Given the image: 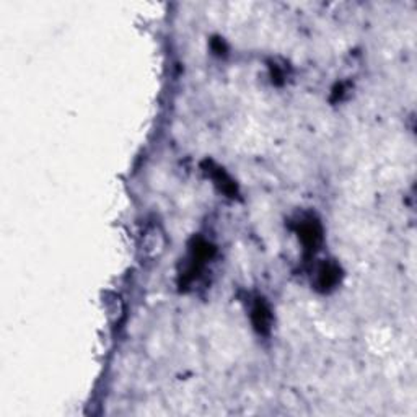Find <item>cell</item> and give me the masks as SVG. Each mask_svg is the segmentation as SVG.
Masks as SVG:
<instances>
[{
	"mask_svg": "<svg viewBox=\"0 0 417 417\" xmlns=\"http://www.w3.org/2000/svg\"><path fill=\"white\" fill-rule=\"evenodd\" d=\"M165 246H167V236H165L163 230L160 229V227L153 225L145 230L142 240V251L149 258H158L165 251Z\"/></svg>",
	"mask_w": 417,
	"mask_h": 417,
	"instance_id": "cell-3",
	"label": "cell"
},
{
	"mask_svg": "<svg viewBox=\"0 0 417 417\" xmlns=\"http://www.w3.org/2000/svg\"><path fill=\"white\" fill-rule=\"evenodd\" d=\"M341 268L333 261H324L323 264L318 266L317 269V279H314V285L319 292H329L336 285L341 282Z\"/></svg>",
	"mask_w": 417,
	"mask_h": 417,
	"instance_id": "cell-2",
	"label": "cell"
},
{
	"mask_svg": "<svg viewBox=\"0 0 417 417\" xmlns=\"http://www.w3.org/2000/svg\"><path fill=\"white\" fill-rule=\"evenodd\" d=\"M297 235L302 241L303 250L313 255L323 243V227L313 215L302 217L297 222Z\"/></svg>",
	"mask_w": 417,
	"mask_h": 417,
	"instance_id": "cell-1",
	"label": "cell"
},
{
	"mask_svg": "<svg viewBox=\"0 0 417 417\" xmlns=\"http://www.w3.org/2000/svg\"><path fill=\"white\" fill-rule=\"evenodd\" d=\"M251 321H253V326L259 334H268L271 331L273 314H271V308L264 298H255L253 305H251Z\"/></svg>",
	"mask_w": 417,
	"mask_h": 417,
	"instance_id": "cell-4",
	"label": "cell"
},
{
	"mask_svg": "<svg viewBox=\"0 0 417 417\" xmlns=\"http://www.w3.org/2000/svg\"><path fill=\"white\" fill-rule=\"evenodd\" d=\"M206 172L207 174H211L212 181L215 183V186L219 188L222 192L227 194V196L235 197L236 194H238V188H236L235 181L224 172V168L217 167V165H214L212 162H207Z\"/></svg>",
	"mask_w": 417,
	"mask_h": 417,
	"instance_id": "cell-5",
	"label": "cell"
},
{
	"mask_svg": "<svg viewBox=\"0 0 417 417\" xmlns=\"http://www.w3.org/2000/svg\"><path fill=\"white\" fill-rule=\"evenodd\" d=\"M212 47H214V51L217 52V54H224L225 52V43L222 40L212 41Z\"/></svg>",
	"mask_w": 417,
	"mask_h": 417,
	"instance_id": "cell-6",
	"label": "cell"
}]
</instances>
